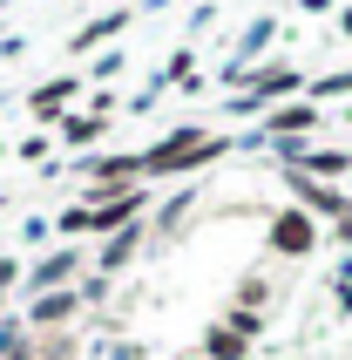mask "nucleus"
<instances>
[{
  "label": "nucleus",
  "mask_w": 352,
  "mask_h": 360,
  "mask_svg": "<svg viewBox=\"0 0 352 360\" xmlns=\"http://www.w3.org/2000/svg\"><path fill=\"white\" fill-rule=\"evenodd\" d=\"M102 109H109V102H102ZM102 109H88V116H61V136H68V143L102 136V129H109V116H102Z\"/></svg>",
  "instance_id": "nucleus-9"
},
{
  "label": "nucleus",
  "mask_w": 352,
  "mask_h": 360,
  "mask_svg": "<svg viewBox=\"0 0 352 360\" xmlns=\"http://www.w3.org/2000/svg\"><path fill=\"white\" fill-rule=\"evenodd\" d=\"M61 231H68V238H95V211H88V204L61 211Z\"/></svg>",
  "instance_id": "nucleus-10"
},
{
  "label": "nucleus",
  "mask_w": 352,
  "mask_h": 360,
  "mask_svg": "<svg viewBox=\"0 0 352 360\" xmlns=\"http://www.w3.org/2000/svg\"><path fill=\"white\" fill-rule=\"evenodd\" d=\"M75 306H81V292H41V300L27 306V320H34V326H61Z\"/></svg>",
  "instance_id": "nucleus-8"
},
{
  "label": "nucleus",
  "mask_w": 352,
  "mask_h": 360,
  "mask_svg": "<svg viewBox=\"0 0 352 360\" xmlns=\"http://www.w3.org/2000/svg\"><path fill=\"white\" fill-rule=\"evenodd\" d=\"M346 34H352V14H346Z\"/></svg>",
  "instance_id": "nucleus-13"
},
{
  "label": "nucleus",
  "mask_w": 352,
  "mask_h": 360,
  "mask_svg": "<svg viewBox=\"0 0 352 360\" xmlns=\"http://www.w3.org/2000/svg\"><path fill=\"white\" fill-rule=\"evenodd\" d=\"M305 129H318V102H278L264 116V136H305Z\"/></svg>",
  "instance_id": "nucleus-4"
},
{
  "label": "nucleus",
  "mask_w": 352,
  "mask_h": 360,
  "mask_svg": "<svg viewBox=\"0 0 352 360\" xmlns=\"http://www.w3.org/2000/svg\"><path fill=\"white\" fill-rule=\"evenodd\" d=\"M142 231H149V224H129V231H116V238L102 245V259H95V272H102V279H116L122 265L136 259V245H142Z\"/></svg>",
  "instance_id": "nucleus-6"
},
{
  "label": "nucleus",
  "mask_w": 352,
  "mask_h": 360,
  "mask_svg": "<svg viewBox=\"0 0 352 360\" xmlns=\"http://www.w3.org/2000/svg\"><path fill=\"white\" fill-rule=\"evenodd\" d=\"M129 20H136V7H109L102 20H88V27H75V34H68V48H75V55H88L95 41H116L122 27H129Z\"/></svg>",
  "instance_id": "nucleus-5"
},
{
  "label": "nucleus",
  "mask_w": 352,
  "mask_h": 360,
  "mask_svg": "<svg viewBox=\"0 0 352 360\" xmlns=\"http://www.w3.org/2000/svg\"><path fill=\"white\" fill-rule=\"evenodd\" d=\"M231 150L224 136H203V122H183V129H170L163 143H149L142 150V177H176V170H203V163H217Z\"/></svg>",
  "instance_id": "nucleus-1"
},
{
  "label": "nucleus",
  "mask_w": 352,
  "mask_h": 360,
  "mask_svg": "<svg viewBox=\"0 0 352 360\" xmlns=\"http://www.w3.org/2000/svg\"><path fill=\"white\" fill-rule=\"evenodd\" d=\"M0 7H14V0H0Z\"/></svg>",
  "instance_id": "nucleus-14"
},
{
  "label": "nucleus",
  "mask_w": 352,
  "mask_h": 360,
  "mask_svg": "<svg viewBox=\"0 0 352 360\" xmlns=\"http://www.w3.org/2000/svg\"><path fill=\"white\" fill-rule=\"evenodd\" d=\"M298 7H305V14H325V7H332V0H298Z\"/></svg>",
  "instance_id": "nucleus-12"
},
{
  "label": "nucleus",
  "mask_w": 352,
  "mask_h": 360,
  "mask_svg": "<svg viewBox=\"0 0 352 360\" xmlns=\"http://www.w3.org/2000/svg\"><path fill=\"white\" fill-rule=\"evenodd\" d=\"M312 245H318L312 211H278V224H271V252H285V259H305Z\"/></svg>",
  "instance_id": "nucleus-2"
},
{
  "label": "nucleus",
  "mask_w": 352,
  "mask_h": 360,
  "mask_svg": "<svg viewBox=\"0 0 352 360\" xmlns=\"http://www.w3.org/2000/svg\"><path fill=\"white\" fill-rule=\"evenodd\" d=\"M244 354H251V340H244L231 320H217L210 333H203V360H244Z\"/></svg>",
  "instance_id": "nucleus-7"
},
{
  "label": "nucleus",
  "mask_w": 352,
  "mask_h": 360,
  "mask_svg": "<svg viewBox=\"0 0 352 360\" xmlns=\"http://www.w3.org/2000/svg\"><path fill=\"white\" fill-rule=\"evenodd\" d=\"M14 279H20V265H14V259H0V292H7Z\"/></svg>",
  "instance_id": "nucleus-11"
},
{
  "label": "nucleus",
  "mask_w": 352,
  "mask_h": 360,
  "mask_svg": "<svg viewBox=\"0 0 352 360\" xmlns=\"http://www.w3.org/2000/svg\"><path fill=\"white\" fill-rule=\"evenodd\" d=\"M75 272H81V252H75V245L34 259V272H27V279H34V300H41V292H61V279H75Z\"/></svg>",
  "instance_id": "nucleus-3"
}]
</instances>
